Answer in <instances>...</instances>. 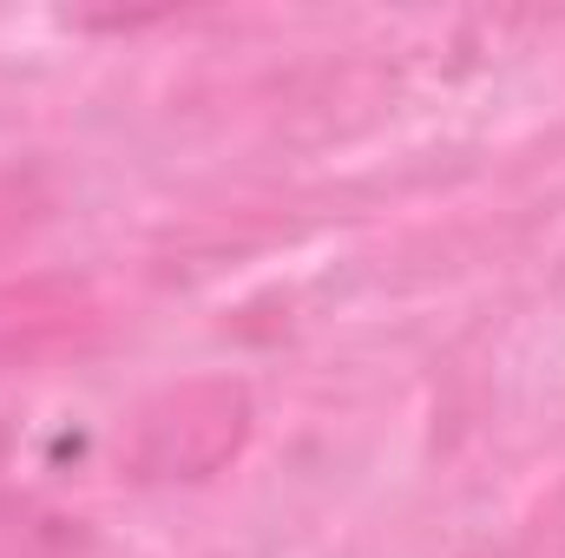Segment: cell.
<instances>
[{"mask_svg": "<svg viewBox=\"0 0 565 558\" xmlns=\"http://www.w3.org/2000/svg\"><path fill=\"white\" fill-rule=\"evenodd\" d=\"M73 539L60 533V519H40L26 506H0V558H66Z\"/></svg>", "mask_w": 565, "mask_h": 558, "instance_id": "cell-1", "label": "cell"}]
</instances>
